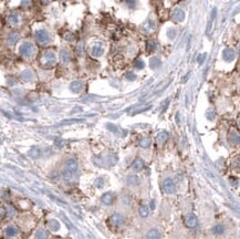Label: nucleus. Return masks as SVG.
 Wrapping results in <instances>:
<instances>
[{"label": "nucleus", "mask_w": 240, "mask_h": 239, "mask_svg": "<svg viewBox=\"0 0 240 239\" xmlns=\"http://www.w3.org/2000/svg\"><path fill=\"white\" fill-rule=\"evenodd\" d=\"M107 127H109V129H111L110 131H113V132H116V130H115L116 127L114 126V125H112V124H107Z\"/></svg>", "instance_id": "nucleus-39"}, {"label": "nucleus", "mask_w": 240, "mask_h": 239, "mask_svg": "<svg viewBox=\"0 0 240 239\" xmlns=\"http://www.w3.org/2000/svg\"><path fill=\"white\" fill-rule=\"evenodd\" d=\"M146 239H161V234L156 229H152L147 232Z\"/></svg>", "instance_id": "nucleus-18"}, {"label": "nucleus", "mask_w": 240, "mask_h": 239, "mask_svg": "<svg viewBox=\"0 0 240 239\" xmlns=\"http://www.w3.org/2000/svg\"><path fill=\"white\" fill-rule=\"evenodd\" d=\"M185 225L188 227V228H194L197 226V218H196L195 215L192 214H189V215L186 216L185 218Z\"/></svg>", "instance_id": "nucleus-6"}, {"label": "nucleus", "mask_w": 240, "mask_h": 239, "mask_svg": "<svg viewBox=\"0 0 240 239\" xmlns=\"http://www.w3.org/2000/svg\"><path fill=\"white\" fill-rule=\"evenodd\" d=\"M55 62V54L52 51H45L40 57V64L43 68H50L54 64Z\"/></svg>", "instance_id": "nucleus-1"}, {"label": "nucleus", "mask_w": 240, "mask_h": 239, "mask_svg": "<svg viewBox=\"0 0 240 239\" xmlns=\"http://www.w3.org/2000/svg\"><path fill=\"white\" fill-rule=\"evenodd\" d=\"M206 116H207V119L211 121V120L215 119V113H214V111H208V113L206 114Z\"/></svg>", "instance_id": "nucleus-34"}, {"label": "nucleus", "mask_w": 240, "mask_h": 239, "mask_svg": "<svg viewBox=\"0 0 240 239\" xmlns=\"http://www.w3.org/2000/svg\"><path fill=\"white\" fill-rule=\"evenodd\" d=\"M8 22L11 24V26H17L20 22V17L18 14H9L8 17Z\"/></svg>", "instance_id": "nucleus-13"}, {"label": "nucleus", "mask_w": 240, "mask_h": 239, "mask_svg": "<svg viewBox=\"0 0 240 239\" xmlns=\"http://www.w3.org/2000/svg\"><path fill=\"white\" fill-rule=\"evenodd\" d=\"M156 47V43H155L154 40H148L147 43H146V49H147L148 51H153Z\"/></svg>", "instance_id": "nucleus-29"}, {"label": "nucleus", "mask_w": 240, "mask_h": 239, "mask_svg": "<svg viewBox=\"0 0 240 239\" xmlns=\"http://www.w3.org/2000/svg\"><path fill=\"white\" fill-rule=\"evenodd\" d=\"M29 154H30L32 157H34V158H38V157L41 155V151H40V148H38V147H33V148H31L30 150Z\"/></svg>", "instance_id": "nucleus-24"}, {"label": "nucleus", "mask_w": 240, "mask_h": 239, "mask_svg": "<svg viewBox=\"0 0 240 239\" xmlns=\"http://www.w3.org/2000/svg\"><path fill=\"white\" fill-rule=\"evenodd\" d=\"M21 79L23 80L24 82H30L33 80V73L30 71V70H24L22 73H21Z\"/></svg>", "instance_id": "nucleus-14"}, {"label": "nucleus", "mask_w": 240, "mask_h": 239, "mask_svg": "<svg viewBox=\"0 0 240 239\" xmlns=\"http://www.w3.org/2000/svg\"><path fill=\"white\" fill-rule=\"evenodd\" d=\"M70 59H71V55H70V52L68 50L63 49L60 51V60H61L62 63H69Z\"/></svg>", "instance_id": "nucleus-12"}, {"label": "nucleus", "mask_w": 240, "mask_h": 239, "mask_svg": "<svg viewBox=\"0 0 240 239\" xmlns=\"http://www.w3.org/2000/svg\"><path fill=\"white\" fill-rule=\"evenodd\" d=\"M152 143V140L151 138H148V137H144V138H142L141 141H140V146L143 147V148H147L149 145H151Z\"/></svg>", "instance_id": "nucleus-22"}, {"label": "nucleus", "mask_w": 240, "mask_h": 239, "mask_svg": "<svg viewBox=\"0 0 240 239\" xmlns=\"http://www.w3.org/2000/svg\"><path fill=\"white\" fill-rule=\"evenodd\" d=\"M173 18L174 20L177 21V22H182L184 19H185V12L182 10V9H176L173 12Z\"/></svg>", "instance_id": "nucleus-10"}, {"label": "nucleus", "mask_w": 240, "mask_h": 239, "mask_svg": "<svg viewBox=\"0 0 240 239\" xmlns=\"http://www.w3.org/2000/svg\"><path fill=\"white\" fill-rule=\"evenodd\" d=\"M18 39H19V33L18 32H11L7 37V43L9 45H12L18 41Z\"/></svg>", "instance_id": "nucleus-15"}, {"label": "nucleus", "mask_w": 240, "mask_h": 239, "mask_svg": "<svg viewBox=\"0 0 240 239\" xmlns=\"http://www.w3.org/2000/svg\"><path fill=\"white\" fill-rule=\"evenodd\" d=\"M103 52H104V50H103V48L100 45H93L92 49H91V54H92V57H94V58L101 57V55L103 54Z\"/></svg>", "instance_id": "nucleus-9"}, {"label": "nucleus", "mask_w": 240, "mask_h": 239, "mask_svg": "<svg viewBox=\"0 0 240 239\" xmlns=\"http://www.w3.org/2000/svg\"><path fill=\"white\" fill-rule=\"evenodd\" d=\"M134 65H135V68L138 69V70H142V69H144L145 67V63L144 61L142 60V59H136L135 62H134Z\"/></svg>", "instance_id": "nucleus-26"}, {"label": "nucleus", "mask_w": 240, "mask_h": 239, "mask_svg": "<svg viewBox=\"0 0 240 239\" xmlns=\"http://www.w3.org/2000/svg\"><path fill=\"white\" fill-rule=\"evenodd\" d=\"M239 124H240V121H239Z\"/></svg>", "instance_id": "nucleus-41"}, {"label": "nucleus", "mask_w": 240, "mask_h": 239, "mask_svg": "<svg viewBox=\"0 0 240 239\" xmlns=\"http://www.w3.org/2000/svg\"><path fill=\"white\" fill-rule=\"evenodd\" d=\"M111 224L114 227H120L124 224V218L123 216H121L120 214H114L112 217H111Z\"/></svg>", "instance_id": "nucleus-5"}, {"label": "nucleus", "mask_w": 240, "mask_h": 239, "mask_svg": "<svg viewBox=\"0 0 240 239\" xmlns=\"http://www.w3.org/2000/svg\"><path fill=\"white\" fill-rule=\"evenodd\" d=\"M167 36L171 38V39H173V38L176 36V31L174 30V29H169V30H168V32H167Z\"/></svg>", "instance_id": "nucleus-35"}, {"label": "nucleus", "mask_w": 240, "mask_h": 239, "mask_svg": "<svg viewBox=\"0 0 240 239\" xmlns=\"http://www.w3.org/2000/svg\"><path fill=\"white\" fill-rule=\"evenodd\" d=\"M70 90L74 93H80L83 90V83L81 81H73L70 84Z\"/></svg>", "instance_id": "nucleus-8"}, {"label": "nucleus", "mask_w": 240, "mask_h": 239, "mask_svg": "<svg viewBox=\"0 0 240 239\" xmlns=\"http://www.w3.org/2000/svg\"><path fill=\"white\" fill-rule=\"evenodd\" d=\"M47 238V234L45 230H39L37 232V239H45Z\"/></svg>", "instance_id": "nucleus-32"}, {"label": "nucleus", "mask_w": 240, "mask_h": 239, "mask_svg": "<svg viewBox=\"0 0 240 239\" xmlns=\"http://www.w3.org/2000/svg\"><path fill=\"white\" fill-rule=\"evenodd\" d=\"M65 169H68V171H70L71 173L74 174L78 171V163H76L75 160H73V158L68 160L66 163H65Z\"/></svg>", "instance_id": "nucleus-7"}, {"label": "nucleus", "mask_w": 240, "mask_h": 239, "mask_svg": "<svg viewBox=\"0 0 240 239\" xmlns=\"http://www.w3.org/2000/svg\"><path fill=\"white\" fill-rule=\"evenodd\" d=\"M14 214V209L12 208V207H9V209H8V215L12 216Z\"/></svg>", "instance_id": "nucleus-38"}, {"label": "nucleus", "mask_w": 240, "mask_h": 239, "mask_svg": "<svg viewBox=\"0 0 240 239\" xmlns=\"http://www.w3.org/2000/svg\"><path fill=\"white\" fill-rule=\"evenodd\" d=\"M125 78H126L127 80H130V81H134V80L136 79V75L134 74L133 72H127L126 74H125Z\"/></svg>", "instance_id": "nucleus-33"}, {"label": "nucleus", "mask_w": 240, "mask_h": 239, "mask_svg": "<svg viewBox=\"0 0 240 239\" xmlns=\"http://www.w3.org/2000/svg\"><path fill=\"white\" fill-rule=\"evenodd\" d=\"M140 183V179L136 177V176H131L128 177V184L130 185H137Z\"/></svg>", "instance_id": "nucleus-31"}, {"label": "nucleus", "mask_w": 240, "mask_h": 239, "mask_svg": "<svg viewBox=\"0 0 240 239\" xmlns=\"http://www.w3.org/2000/svg\"><path fill=\"white\" fill-rule=\"evenodd\" d=\"M223 57L226 61H228V62L232 61L233 59H235V51H233L232 49H225L223 53Z\"/></svg>", "instance_id": "nucleus-11"}, {"label": "nucleus", "mask_w": 240, "mask_h": 239, "mask_svg": "<svg viewBox=\"0 0 240 239\" xmlns=\"http://www.w3.org/2000/svg\"><path fill=\"white\" fill-rule=\"evenodd\" d=\"M205 57H206V54H202V55H199V57H198V63H199V64H202V63H204V61H205Z\"/></svg>", "instance_id": "nucleus-36"}, {"label": "nucleus", "mask_w": 240, "mask_h": 239, "mask_svg": "<svg viewBox=\"0 0 240 239\" xmlns=\"http://www.w3.org/2000/svg\"><path fill=\"white\" fill-rule=\"evenodd\" d=\"M223 230H225V229H223V227L221 225H217L214 227V232H215L216 235H221L223 232Z\"/></svg>", "instance_id": "nucleus-30"}, {"label": "nucleus", "mask_w": 240, "mask_h": 239, "mask_svg": "<svg viewBox=\"0 0 240 239\" xmlns=\"http://www.w3.org/2000/svg\"><path fill=\"white\" fill-rule=\"evenodd\" d=\"M18 234V229L14 227V226H9L7 229H6V235L8 237H14Z\"/></svg>", "instance_id": "nucleus-20"}, {"label": "nucleus", "mask_w": 240, "mask_h": 239, "mask_svg": "<svg viewBox=\"0 0 240 239\" xmlns=\"http://www.w3.org/2000/svg\"><path fill=\"white\" fill-rule=\"evenodd\" d=\"M162 64V61L158 58H152L151 61H149V67L152 69H157L159 68Z\"/></svg>", "instance_id": "nucleus-21"}, {"label": "nucleus", "mask_w": 240, "mask_h": 239, "mask_svg": "<svg viewBox=\"0 0 240 239\" xmlns=\"http://www.w3.org/2000/svg\"><path fill=\"white\" fill-rule=\"evenodd\" d=\"M146 109H148V106H146V105H142L140 109L137 107L136 109V111H135V113H140V112H142V111H144V110H146Z\"/></svg>", "instance_id": "nucleus-37"}, {"label": "nucleus", "mask_w": 240, "mask_h": 239, "mask_svg": "<svg viewBox=\"0 0 240 239\" xmlns=\"http://www.w3.org/2000/svg\"><path fill=\"white\" fill-rule=\"evenodd\" d=\"M102 203L103 204H105V205H111L112 203H113V195L111 194V193H105V194L102 196Z\"/></svg>", "instance_id": "nucleus-16"}, {"label": "nucleus", "mask_w": 240, "mask_h": 239, "mask_svg": "<svg viewBox=\"0 0 240 239\" xmlns=\"http://www.w3.org/2000/svg\"><path fill=\"white\" fill-rule=\"evenodd\" d=\"M73 173H71L70 171H68V169H65L64 172H63V179L66 182H70L73 179Z\"/></svg>", "instance_id": "nucleus-25"}, {"label": "nucleus", "mask_w": 240, "mask_h": 239, "mask_svg": "<svg viewBox=\"0 0 240 239\" xmlns=\"http://www.w3.org/2000/svg\"><path fill=\"white\" fill-rule=\"evenodd\" d=\"M162 188H163L164 193H166V194H173V193H175V189H176L175 183H174L173 179H171V178H166V179L163 182Z\"/></svg>", "instance_id": "nucleus-3"}, {"label": "nucleus", "mask_w": 240, "mask_h": 239, "mask_svg": "<svg viewBox=\"0 0 240 239\" xmlns=\"http://www.w3.org/2000/svg\"><path fill=\"white\" fill-rule=\"evenodd\" d=\"M35 53V47L31 42H24L20 47V54L26 59L31 58Z\"/></svg>", "instance_id": "nucleus-2"}, {"label": "nucleus", "mask_w": 240, "mask_h": 239, "mask_svg": "<svg viewBox=\"0 0 240 239\" xmlns=\"http://www.w3.org/2000/svg\"><path fill=\"white\" fill-rule=\"evenodd\" d=\"M154 207H155V204H154V200H153V202L151 203V208L154 209Z\"/></svg>", "instance_id": "nucleus-40"}, {"label": "nucleus", "mask_w": 240, "mask_h": 239, "mask_svg": "<svg viewBox=\"0 0 240 239\" xmlns=\"http://www.w3.org/2000/svg\"><path fill=\"white\" fill-rule=\"evenodd\" d=\"M35 40L40 45H47L49 42V34L45 30H39L35 33Z\"/></svg>", "instance_id": "nucleus-4"}, {"label": "nucleus", "mask_w": 240, "mask_h": 239, "mask_svg": "<svg viewBox=\"0 0 240 239\" xmlns=\"http://www.w3.org/2000/svg\"><path fill=\"white\" fill-rule=\"evenodd\" d=\"M140 215L142 216V217H147L148 216V207L147 206H141V208H140Z\"/></svg>", "instance_id": "nucleus-28"}, {"label": "nucleus", "mask_w": 240, "mask_h": 239, "mask_svg": "<svg viewBox=\"0 0 240 239\" xmlns=\"http://www.w3.org/2000/svg\"><path fill=\"white\" fill-rule=\"evenodd\" d=\"M143 167H144V162H143L142 158H136L133 162V164H132V168L135 169V171H141Z\"/></svg>", "instance_id": "nucleus-17"}, {"label": "nucleus", "mask_w": 240, "mask_h": 239, "mask_svg": "<svg viewBox=\"0 0 240 239\" xmlns=\"http://www.w3.org/2000/svg\"><path fill=\"white\" fill-rule=\"evenodd\" d=\"M49 227H50L51 230L55 231V230H58V229L60 228V224H59L57 220H51V222H49Z\"/></svg>", "instance_id": "nucleus-27"}, {"label": "nucleus", "mask_w": 240, "mask_h": 239, "mask_svg": "<svg viewBox=\"0 0 240 239\" xmlns=\"http://www.w3.org/2000/svg\"><path fill=\"white\" fill-rule=\"evenodd\" d=\"M229 140L231 143L233 144H239L240 143V135L236 132H231L229 134Z\"/></svg>", "instance_id": "nucleus-19"}, {"label": "nucleus", "mask_w": 240, "mask_h": 239, "mask_svg": "<svg viewBox=\"0 0 240 239\" xmlns=\"http://www.w3.org/2000/svg\"><path fill=\"white\" fill-rule=\"evenodd\" d=\"M168 140V133L167 132H161V133L157 135V141L159 143H165L166 141Z\"/></svg>", "instance_id": "nucleus-23"}]
</instances>
